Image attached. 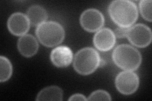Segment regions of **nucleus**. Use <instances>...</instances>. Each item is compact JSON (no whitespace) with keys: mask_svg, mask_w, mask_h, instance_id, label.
Masks as SVG:
<instances>
[{"mask_svg":"<svg viewBox=\"0 0 152 101\" xmlns=\"http://www.w3.org/2000/svg\"><path fill=\"white\" fill-rule=\"evenodd\" d=\"M36 34L38 40L46 47L59 45L65 38V31L58 22H45L37 27Z\"/></svg>","mask_w":152,"mask_h":101,"instance_id":"obj_3","label":"nucleus"},{"mask_svg":"<svg viewBox=\"0 0 152 101\" xmlns=\"http://www.w3.org/2000/svg\"><path fill=\"white\" fill-rule=\"evenodd\" d=\"M88 100H111L110 94L103 90L94 91L89 96Z\"/></svg>","mask_w":152,"mask_h":101,"instance_id":"obj_16","label":"nucleus"},{"mask_svg":"<svg viewBox=\"0 0 152 101\" xmlns=\"http://www.w3.org/2000/svg\"><path fill=\"white\" fill-rule=\"evenodd\" d=\"M27 17L33 26H38L45 22L48 18L46 9L39 5H33L28 9Z\"/></svg>","mask_w":152,"mask_h":101,"instance_id":"obj_12","label":"nucleus"},{"mask_svg":"<svg viewBox=\"0 0 152 101\" xmlns=\"http://www.w3.org/2000/svg\"><path fill=\"white\" fill-rule=\"evenodd\" d=\"M63 100V91L57 86H50L41 90L37 94L36 100Z\"/></svg>","mask_w":152,"mask_h":101,"instance_id":"obj_13","label":"nucleus"},{"mask_svg":"<svg viewBox=\"0 0 152 101\" xmlns=\"http://www.w3.org/2000/svg\"><path fill=\"white\" fill-rule=\"evenodd\" d=\"M101 59L98 52L92 47H85L75 54L74 68L80 75L91 74L100 65Z\"/></svg>","mask_w":152,"mask_h":101,"instance_id":"obj_4","label":"nucleus"},{"mask_svg":"<svg viewBox=\"0 0 152 101\" xmlns=\"http://www.w3.org/2000/svg\"><path fill=\"white\" fill-rule=\"evenodd\" d=\"M93 43L98 50L108 51L112 49L115 44V36L110 28H101L95 33Z\"/></svg>","mask_w":152,"mask_h":101,"instance_id":"obj_9","label":"nucleus"},{"mask_svg":"<svg viewBox=\"0 0 152 101\" xmlns=\"http://www.w3.org/2000/svg\"><path fill=\"white\" fill-rule=\"evenodd\" d=\"M140 9L142 17L146 20L151 22V1L150 0H142L140 3Z\"/></svg>","mask_w":152,"mask_h":101,"instance_id":"obj_15","label":"nucleus"},{"mask_svg":"<svg viewBox=\"0 0 152 101\" xmlns=\"http://www.w3.org/2000/svg\"><path fill=\"white\" fill-rule=\"evenodd\" d=\"M112 58L118 67L126 71L137 70L142 61L139 51L129 44L117 46L113 52Z\"/></svg>","mask_w":152,"mask_h":101,"instance_id":"obj_2","label":"nucleus"},{"mask_svg":"<svg viewBox=\"0 0 152 101\" xmlns=\"http://www.w3.org/2000/svg\"><path fill=\"white\" fill-rule=\"evenodd\" d=\"M80 23L84 30L93 32L101 29L104 25V18L98 9H88L80 15Z\"/></svg>","mask_w":152,"mask_h":101,"instance_id":"obj_7","label":"nucleus"},{"mask_svg":"<svg viewBox=\"0 0 152 101\" xmlns=\"http://www.w3.org/2000/svg\"><path fill=\"white\" fill-rule=\"evenodd\" d=\"M17 47L22 56L28 57L37 53L39 44L36 37L31 34H25L19 38Z\"/></svg>","mask_w":152,"mask_h":101,"instance_id":"obj_11","label":"nucleus"},{"mask_svg":"<svg viewBox=\"0 0 152 101\" xmlns=\"http://www.w3.org/2000/svg\"><path fill=\"white\" fill-rule=\"evenodd\" d=\"M126 37L132 45L145 47L151 42L152 33L149 27L138 23L128 28Z\"/></svg>","mask_w":152,"mask_h":101,"instance_id":"obj_5","label":"nucleus"},{"mask_svg":"<svg viewBox=\"0 0 152 101\" xmlns=\"http://www.w3.org/2000/svg\"><path fill=\"white\" fill-rule=\"evenodd\" d=\"M139 84L138 76L132 71H122L115 78L116 88L121 93L125 95H130L135 92Z\"/></svg>","mask_w":152,"mask_h":101,"instance_id":"obj_6","label":"nucleus"},{"mask_svg":"<svg viewBox=\"0 0 152 101\" xmlns=\"http://www.w3.org/2000/svg\"><path fill=\"white\" fill-rule=\"evenodd\" d=\"M30 24L27 15L22 13L17 12L12 14L10 17L7 25L9 31L13 35L22 36L26 34L29 30Z\"/></svg>","mask_w":152,"mask_h":101,"instance_id":"obj_8","label":"nucleus"},{"mask_svg":"<svg viewBox=\"0 0 152 101\" xmlns=\"http://www.w3.org/2000/svg\"><path fill=\"white\" fill-rule=\"evenodd\" d=\"M129 28H124V27H117L116 29L114 31V34H115V37L117 36L118 38H123L124 37H126L127 32Z\"/></svg>","mask_w":152,"mask_h":101,"instance_id":"obj_17","label":"nucleus"},{"mask_svg":"<svg viewBox=\"0 0 152 101\" xmlns=\"http://www.w3.org/2000/svg\"><path fill=\"white\" fill-rule=\"evenodd\" d=\"M50 59L53 64L59 68H65L70 65L73 60V53L70 47L60 46L51 51Z\"/></svg>","mask_w":152,"mask_h":101,"instance_id":"obj_10","label":"nucleus"},{"mask_svg":"<svg viewBox=\"0 0 152 101\" xmlns=\"http://www.w3.org/2000/svg\"><path fill=\"white\" fill-rule=\"evenodd\" d=\"M88 99L85 97V96L80 94H76L73 95L71 96V97L69 99V100H79V101H82V100H87Z\"/></svg>","mask_w":152,"mask_h":101,"instance_id":"obj_18","label":"nucleus"},{"mask_svg":"<svg viewBox=\"0 0 152 101\" xmlns=\"http://www.w3.org/2000/svg\"><path fill=\"white\" fill-rule=\"evenodd\" d=\"M12 74V65L11 62L6 57H0V81L1 82L7 81Z\"/></svg>","mask_w":152,"mask_h":101,"instance_id":"obj_14","label":"nucleus"},{"mask_svg":"<svg viewBox=\"0 0 152 101\" xmlns=\"http://www.w3.org/2000/svg\"><path fill=\"white\" fill-rule=\"evenodd\" d=\"M108 13L112 20L117 25L129 28L138 18V11L136 4L128 0H116L108 7Z\"/></svg>","mask_w":152,"mask_h":101,"instance_id":"obj_1","label":"nucleus"}]
</instances>
